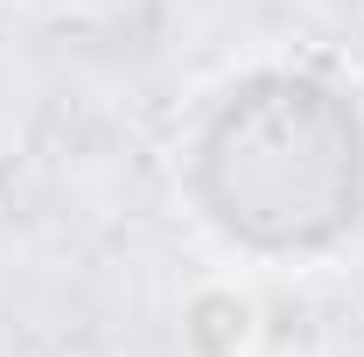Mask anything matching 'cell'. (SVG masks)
I'll return each instance as SVG.
<instances>
[{"label": "cell", "mask_w": 364, "mask_h": 357, "mask_svg": "<svg viewBox=\"0 0 364 357\" xmlns=\"http://www.w3.org/2000/svg\"><path fill=\"white\" fill-rule=\"evenodd\" d=\"M329 21H364V0H316Z\"/></svg>", "instance_id": "cell-2"}, {"label": "cell", "mask_w": 364, "mask_h": 357, "mask_svg": "<svg viewBox=\"0 0 364 357\" xmlns=\"http://www.w3.org/2000/svg\"><path fill=\"white\" fill-rule=\"evenodd\" d=\"M14 211V161H0V218Z\"/></svg>", "instance_id": "cell-3"}, {"label": "cell", "mask_w": 364, "mask_h": 357, "mask_svg": "<svg viewBox=\"0 0 364 357\" xmlns=\"http://www.w3.org/2000/svg\"><path fill=\"white\" fill-rule=\"evenodd\" d=\"M176 336H182V357H252L259 336H267V322H259L252 287L210 273V280H196V287L182 294Z\"/></svg>", "instance_id": "cell-1"}]
</instances>
